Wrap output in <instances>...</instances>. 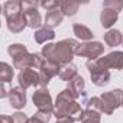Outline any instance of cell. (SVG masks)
Returning a JSON list of instances; mask_svg holds the SVG:
<instances>
[{"instance_id":"12","label":"cell","mask_w":123,"mask_h":123,"mask_svg":"<svg viewBox=\"0 0 123 123\" xmlns=\"http://www.w3.org/2000/svg\"><path fill=\"white\" fill-rule=\"evenodd\" d=\"M98 64L107 70H123V52L120 51H113L101 58H97Z\"/></svg>"},{"instance_id":"8","label":"cell","mask_w":123,"mask_h":123,"mask_svg":"<svg viewBox=\"0 0 123 123\" xmlns=\"http://www.w3.org/2000/svg\"><path fill=\"white\" fill-rule=\"evenodd\" d=\"M100 98L104 106V114H113L114 110L123 104V90L122 88L110 90L107 93H103Z\"/></svg>"},{"instance_id":"10","label":"cell","mask_w":123,"mask_h":123,"mask_svg":"<svg viewBox=\"0 0 123 123\" xmlns=\"http://www.w3.org/2000/svg\"><path fill=\"white\" fill-rule=\"evenodd\" d=\"M104 45L100 41H90V42H84L80 43V48L77 51L78 56L83 58H88V59H97L104 54Z\"/></svg>"},{"instance_id":"4","label":"cell","mask_w":123,"mask_h":123,"mask_svg":"<svg viewBox=\"0 0 123 123\" xmlns=\"http://www.w3.org/2000/svg\"><path fill=\"white\" fill-rule=\"evenodd\" d=\"M7 54L13 59V68L28 70L35 68V54H31L23 43H12L7 46Z\"/></svg>"},{"instance_id":"20","label":"cell","mask_w":123,"mask_h":123,"mask_svg":"<svg viewBox=\"0 0 123 123\" xmlns=\"http://www.w3.org/2000/svg\"><path fill=\"white\" fill-rule=\"evenodd\" d=\"M54 38H55L54 29H49V28H46V26H42L41 29L35 31V33H33V39H35L38 43H45V42H48V41H52Z\"/></svg>"},{"instance_id":"19","label":"cell","mask_w":123,"mask_h":123,"mask_svg":"<svg viewBox=\"0 0 123 123\" xmlns=\"http://www.w3.org/2000/svg\"><path fill=\"white\" fill-rule=\"evenodd\" d=\"M104 42L109 48H114L119 46L120 43H123V35L120 31L117 29H110L104 33Z\"/></svg>"},{"instance_id":"29","label":"cell","mask_w":123,"mask_h":123,"mask_svg":"<svg viewBox=\"0 0 123 123\" xmlns=\"http://www.w3.org/2000/svg\"><path fill=\"white\" fill-rule=\"evenodd\" d=\"M28 123H43V122H42V120H39V119H38V117H36V116L33 114L32 117H29V120H28Z\"/></svg>"},{"instance_id":"16","label":"cell","mask_w":123,"mask_h":123,"mask_svg":"<svg viewBox=\"0 0 123 123\" xmlns=\"http://www.w3.org/2000/svg\"><path fill=\"white\" fill-rule=\"evenodd\" d=\"M78 75V68L75 64L70 62V64H65V65H61V70H59V74L58 77L62 80V81H67L70 83L73 78H75Z\"/></svg>"},{"instance_id":"6","label":"cell","mask_w":123,"mask_h":123,"mask_svg":"<svg viewBox=\"0 0 123 123\" xmlns=\"http://www.w3.org/2000/svg\"><path fill=\"white\" fill-rule=\"evenodd\" d=\"M39 2H35V0H25L22 2V7H23V16L26 20V25L32 29H41L42 25V16L38 12L39 7Z\"/></svg>"},{"instance_id":"21","label":"cell","mask_w":123,"mask_h":123,"mask_svg":"<svg viewBox=\"0 0 123 123\" xmlns=\"http://www.w3.org/2000/svg\"><path fill=\"white\" fill-rule=\"evenodd\" d=\"M78 9H80V3L74 2V0H62V2H61V7H59V10L62 12V15L68 16V18L77 15Z\"/></svg>"},{"instance_id":"2","label":"cell","mask_w":123,"mask_h":123,"mask_svg":"<svg viewBox=\"0 0 123 123\" xmlns=\"http://www.w3.org/2000/svg\"><path fill=\"white\" fill-rule=\"evenodd\" d=\"M54 116L56 119H71L74 122H81L84 116V110L77 101V98L70 93L68 88L58 93L54 103Z\"/></svg>"},{"instance_id":"25","label":"cell","mask_w":123,"mask_h":123,"mask_svg":"<svg viewBox=\"0 0 123 123\" xmlns=\"http://www.w3.org/2000/svg\"><path fill=\"white\" fill-rule=\"evenodd\" d=\"M103 9H111V10L119 13L123 9V2L122 0H104L103 2Z\"/></svg>"},{"instance_id":"28","label":"cell","mask_w":123,"mask_h":123,"mask_svg":"<svg viewBox=\"0 0 123 123\" xmlns=\"http://www.w3.org/2000/svg\"><path fill=\"white\" fill-rule=\"evenodd\" d=\"M2 122H3V123H13V119H12V116L3 114V116H2Z\"/></svg>"},{"instance_id":"14","label":"cell","mask_w":123,"mask_h":123,"mask_svg":"<svg viewBox=\"0 0 123 123\" xmlns=\"http://www.w3.org/2000/svg\"><path fill=\"white\" fill-rule=\"evenodd\" d=\"M68 90H70V93L75 97V98H78V97H81V96H84L86 93H84V90H86V81H84V78L81 77V75H77L75 78H73L70 83H68V87H67Z\"/></svg>"},{"instance_id":"23","label":"cell","mask_w":123,"mask_h":123,"mask_svg":"<svg viewBox=\"0 0 123 123\" xmlns=\"http://www.w3.org/2000/svg\"><path fill=\"white\" fill-rule=\"evenodd\" d=\"M81 123H101V113H98L96 110L86 109Z\"/></svg>"},{"instance_id":"22","label":"cell","mask_w":123,"mask_h":123,"mask_svg":"<svg viewBox=\"0 0 123 123\" xmlns=\"http://www.w3.org/2000/svg\"><path fill=\"white\" fill-rule=\"evenodd\" d=\"M15 71L12 68V65H9L7 62H2L0 64V81L2 84H7L13 80Z\"/></svg>"},{"instance_id":"30","label":"cell","mask_w":123,"mask_h":123,"mask_svg":"<svg viewBox=\"0 0 123 123\" xmlns=\"http://www.w3.org/2000/svg\"><path fill=\"white\" fill-rule=\"evenodd\" d=\"M56 123H75V122L68 119V117H65V119H56Z\"/></svg>"},{"instance_id":"18","label":"cell","mask_w":123,"mask_h":123,"mask_svg":"<svg viewBox=\"0 0 123 123\" xmlns=\"http://www.w3.org/2000/svg\"><path fill=\"white\" fill-rule=\"evenodd\" d=\"M73 31H74V35H75L78 39H81V41L90 42V41H93V38H94V33L91 32V29H90L88 26L83 25V23H74V25H73Z\"/></svg>"},{"instance_id":"26","label":"cell","mask_w":123,"mask_h":123,"mask_svg":"<svg viewBox=\"0 0 123 123\" xmlns=\"http://www.w3.org/2000/svg\"><path fill=\"white\" fill-rule=\"evenodd\" d=\"M41 7L45 9L46 12H52L61 7V2H56V0H46V2H39Z\"/></svg>"},{"instance_id":"31","label":"cell","mask_w":123,"mask_h":123,"mask_svg":"<svg viewBox=\"0 0 123 123\" xmlns=\"http://www.w3.org/2000/svg\"><path fill=\"white\" fill-rule=\"evenodd\" d=\"M122 107H123V104H122Z\"/></svg>"},{"instance_id":"11","label":"cell","mask_w":123,"mask_h":123,"mask_svg":"<svg viewBox=\"0 0 123 123\" xmlns=\"http://www.w3.org/2000/svg\"><path fill=\"white\" fill-rule=\"evenodd\" d=\"M18 84L23 90H26L29 87H38V86H41L39 71H35L33 68H28V70L20 71L18 74Z\"/></svg>"},{"instance_id":"13","label":"cell","mask_w":123,"mask_h":123,"mask_svg":"<svg viewBox=\"0 0 123 123\" xmlns=\"http://www.w3.org/2000/svg\"><path fill=\"white\" fill-rule=\"evenodd\" d=\"M9 103L13 109L20 110L26 106V91L22 87H12L9 90Z\"/></svg>"},{"instance_id":"7","label":"cell","mask_w":123,"mask_h":123,"mask_svg":"<svg viewBox=\"0 0 123 123\" xmlns=\"http://www.w3.org/2000/svg\"><path fill=\"white\" fill-rule=\"evenodd\" d=\"M86 65L88 68V73H90V77H91V81H93L94 86L104 87V86L109 84V81H110V71L107 68L101 67L97 59H88Z\"/></svg>"},{"instance_id":"15","label":"cell","mask_w":123,"mask_h":123,"mask_svg":"<svg viewBox=\"0 0 123 123\" xmlns=\"http://www.w3.org/2000/svg\"><path fill=\"white\" fill-rule=\"evenodd\" d=\"M119 19V13L111 9H103L100 13V22L104 29H110Z\"/></svg>"},{"instance_id":"5","label":"cell","mask_w":123,"mask_h":123,"mask_svg":"<svg viewBox=\"0 0 123 123\" xmlns=\"http://www.w3.org/2000/svg\"><path fill=\"white\" fill-rule=\"evenodd\" d=\"M35 68L39 70L41 75V88H46L49 81L59 74L61 65L52 62V61L46 59L42 54H35Z\"/></svg>"},{"instance_id":"27","label":"cell","mask_w":123,"mask_h":123,"mask_svg":"<svg viewBox=\"0 0 123 123\" xmlns=\"http://www.w3.org/2000/svg\"><path fill=\"white\" fill-rule=\"evenodd\" d=\"M12 119H13V123H28L29 120V117L22 111H16L15 114H12Z\"/></svg>"},{"instance_id":"1","label":"cell","mask_w":123,"mask_h":123,"mask_svg":"<svg viewBox=\"0 0 123 123\" xmlns=\"http://www.w3.org/2000/svg\"><path fill=\"white\" fill-rule=\"evenodd\" d=\"M80 48V42L73 39V38H67V39H62L56 43H46L41 54L52 61V62L58 64V65H65V64H70L73 62V58L77 55V51Z\"/></svg>"},{"instance_id":"3","label":"cell","mask_w":123,"mask_h":123,"mask_svg":"<svg viewBox=\"0 0 123 123\" xmlns=\"http://www.w3.org/2000/svg\"><path fill=\"white\" fill-rule=\"evenodd\" d=\"M3 16L6 19L7 29L12 33H20L28 26L25 16H23V7L20 0H7L3 3Z\"/></svg>"},{"instance_id":"24","label":"cell","mask_w":123,"mask_h":123,"mask_svg":"<svg viewBox=\"0 0 123 123\" xmlns=\"http://www.w3.org/2000/svg\"><path fill=\"white\" fill-rule=\"evenodd\" d=\"M87 109L90 110H96L98 113H104V106H103V101L100 97H91L88 101H87Z\"/></svg>"},{"instance_id":"9","label":"cell","mask_w":123,"mask_h":123,"mask_svg":"<svg viewBox=\"0 0 123 123\" xmlns=\"http://www.w3.org/2000/svg\"><path fill=\"white\" fill-rule=\"evenodd\" d=\"M32 101L38 107V111H45V113L54 114V103H52V97H51V93L48 91V88L35 90V93L32 96Z\"/></svg>"},{"instance_id":"17","label":"cell","mask_w":123,"mask_h":123,"mask_svg":"<svg viewBox=\"0 0 123 123\" xmlns=\"http://www.w3.org/2000/svg\"><path fill=\"white\" fill-rule=\"evenodd\" d=\"M64 20V15L59 9L56 10H52V12H48L46 16H45V26L49 28V29H54L56 26H59Z\"/></svg>"}]
</instances>
